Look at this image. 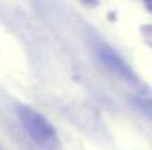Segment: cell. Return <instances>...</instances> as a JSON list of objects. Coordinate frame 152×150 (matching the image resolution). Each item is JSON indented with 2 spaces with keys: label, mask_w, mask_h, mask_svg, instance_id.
<instances>
[{
  "label": "cell",
  "mask_w": 152,
  "mask_h": 150,
  "mask_svg": "<svg viewBox=\"0 0 152 150\" xmlns=\"http://www.w3.org/2000/svg\"><path fill=\"white\" fill-rule=\"evenodd\" d=\"M99 56H101V60L111 69L114 71L115 74L124 77V78H133V72L132 69L127 66V63L114 51V50L108 49V47H102L99 50Z\"/></svg>",
  "instance_id": "cell-2"
},
{
  "label": "cell",
  "mask_w": 152,
  "mask_h": 150,
  "mask_svg": "<svg viewBox=\"0 0 152 150\" xmlns=\"http://www.w3.org/2000/svg\"><path fill=\"white\" fill-rule=\"evenodd\" d=\"M142 38L145 40V43L148 46L152 47V27L151 25H146V27H142Z\"/></svg>",
  "instance_id": "cell-3"
},
{
  "label": "cell",
  "mask_w": 152,
  "mask_h": 150,
  "mask_svg": "<svg viewBox=\"0 0 152 150\" xmlns=\"http://www.w3.org/2000/svg\"><path fill=\"white\" fill-rule=\"evenodd\" d=\"M142 1H143V4L148 7V10L152 12V0H142Z\"/></svg>",
  "instance_id": "cell-5"
},
{
  "label": "cell",
  "mask_w": 152,
  "mask_h": 150,
  "mask_svg": "<svg viewBox=\"0 0 152 150\" xmlns=\"http://www.w3.org/2000/svg\"><path fill=\"white\" fill-rule=\"evenodd\" d=\"M18 118L30 136V138L43 150L59 149V137L50 122L30 106H19L16 109Z\"/></svg>",
  "instance_id": "cell-1"
},
{
  "label": "cell",
  "mask_w": 152,
  "mask_h": 150,
  "mask_svg": "<svg viewBox=\"0 0 152 150\" xmlns=\"http://www.w3.org/2000/svg\"><path fill=\"white\" fill-rule=\"evenodd\" d=\"M84 4H89V6H96L99 3V0H81Z\"/></svg>",
  "instance_id": "cell-4"
}]
</instances>
